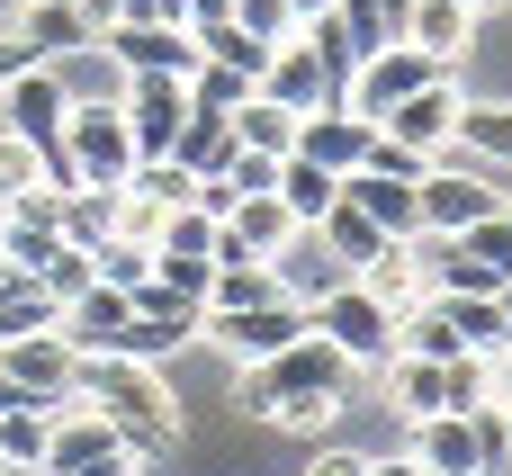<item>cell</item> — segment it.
<instances>
[{
    "instance_id": "cell-21",
    "label": "cell",
    "mask_w": 512,
    "mask_h": 476,
    "mask_svg": "<svg viewBox=\"0 0 512 476\" xmlns=\"http://www.w3.org/2000/svg\"><path fill=\"white\" fill-rule=\"evenodd\" d=\"M405 459H414L423 476H477V432H468V414L405 423Z\"/></svg>"
},
{
    "instance_id": "cell-13",
    "label": "cell",
    "mask_w": 512,
    "mask_h": 476,
    "mask_svg": "<svg viewBox=\"0 0 512 476\" xmlns=\"http://www.w3.org/2000/svg\"><path fill=\"white\" fill-rule=\"evenodd\" d=\"M63 117H72V99H63V81H54V63H27L9 90H0V126L9 135H27V144H63Z\"/></svg>"
},
{
    "instance_id": "cell-28",
    "label": "cell",
    "mask_w": 512,
    "mask_h": 476,
    "mask_svg": "<svg viewBox=\"0 0 512 476\" xmlns=\"http://www.w3.org/2000/svg\"><path fill=\"white\" fill-rule=\"evenodd\" d=\"M18 36L36 45V63H54V54L90 45V27H81V9H72V0H27V9H18Z\"/></svg>"
},
{
    "instance_id": "cell-45",
    "label": "cell",
    "mask_w": 512,
    "mask_h": 476,
    "mask_svg": "<svg viewBox=\"0 0 512 476\" xmlns=\"http://www.w3.org/2000/svg\"><path fill=\"white\" fill-rule=\"evenodd\" d=\"M72 9H81V27H90V36H108V27H117V18H126V9H117V0H72Z\"/></svg>"
},
{
    "instance_id": "cell-11",
    "label": "cell",
    "mask_w": 512,
    "mask_h": 476,
    "mask_svg": "<svg viewBox=\"0 0 512 476\" xmlns=\"http://www.w3.org/2000/svg\"><path fill=\"white\" fill-rule=\"evenodd\" d=\"M261 99H279L288 117H315V108H342V90H333V72H324V54L306 45V36H288L270 63H261V81H252Z\"/></svg>"
},
{
    "instance_id": "cell-56",
    "label": "cell",
    "mask_w": 512,
    "mask_h": 476,
    "mask_svg": "<svg viewBox=\"0 0 512 476\" xmlns=\"http://www.w3.org/2000/svg\"><path fill=\"white\" fill-rule=\"evenodd\" d=\"M468 9H477V18H486V0H468Z\"/></svg>"
},
{
    "instance_id": "cell-43",
    "label": "cell",
    "mask_w": 512,
    "mask_h": 476,
    "mask_svg": "<svg viewBox=\"0 0 512 476\" xmlns=\"http://www.w3.org/2000/svg\"><path fill=\"white\" fill-rule=\"evenodd\" d=\"M234 27H252L261 45H288L297 36V9L288 0H234Z\"/></svg>"
},
{
    "instance_id": "cell-55",
    "label": "cell",
    "mask_w": 512,
    "mask_h": 476,
    "mask_svg": "<svg viewBox=\"0 0 512 476\" xmlns=\"http://www.w3.org/2000/svg\"><path fill=\"white\" fill-rule=\"evenodd\" d=\"M504 432H512V396H504Z\"/></svg>"
},
{
    "instance_id": "cell-23",
    "label": "cell",
    "mask_w": 512,
    "mask_h": 476,
    "mask_svg": "<svg viewBox=\"0 0 512 476\" xmlns=\"http://www.w3.org/2000/svg\"><path fill=\"white\" fill-rule=\"evenodd\" d=\"M54 81H63V99L81 108V99H126V63L90 36V45H72V54H54Z\"/></svg>"
},
{
    "instance_id": "cell-50",
    "label": "cell",
    "mask_w": 512,
    "mask_h": 476,
    "mask_svg": "<svg viewBox=\"0 0 512 476\" xmlns=\"http://www.w3.org/2000/svg\"><path fill=\"white\" fill-rule=\"evenodd\" d=\"M9 405H27V396H18V387H9V378H0V414H9Z\"/></svg>"
},
{
    "instance_id": "cell-39",
    "label": "cell",
    "mask_w": 512,
    "mask_h": 476,
    "mask_svg": "<svg viewBox=\"0 0 512 476\" xmlns=\"http://www.w3.org/2000/svg\"><path fill=\"white\" fill-rule=\"evenodd\" d=\"M54 252H63V234H54V225H18V216H0V261H9V270H27V279H36Z\"/></svg>"
},
{
    "instance_id": "cell-29",
    "label": "cell",
    "mask_w": 512,
    "mask_h": 476,
    "mask_svg": "<svg viewBox=\"0 0 512 476\" xmlns=\"http://www.w3.org/2000/svg\"><path fill=\"white\" fill-rule=\"evenodd\" d=\"M63 306L45 297V279H27V270H9L0 261V342H18V333H45Z\"/></svg>"
},
{
    "instance_id": "cell-36",
    "label": "cell",
    "mask_w": 512,
    "mask_h": 476,
    "mask_svg": "<svg viewBox=\"0 0 512 476\" xmlns=\"http://www.w3.org/2000/svg\"><path fill=\"white\" fill-rule=\"evenodd\" d=\"M126 189H135V198H153L162 216H171V207H198V171H180L171 153H162V162H135V171H126Z\"/></svg>"
},
{
    "instance_id": "cell-44",
    "label": "cell",
    "mask_w": 512,
    "mask_h": 476,
    "mask_svg": "<svg viewBox=\"0 0 512 476\" xmlns=\"http://www.w3.org/2000/svg\"><path fill=\"white\" fill-rule=\"evenodd\" d=\"M27 63H36V45H27V36H18V27H0V90H9V81H18V72H27Z\"/></svg>"
},
{
    "instance_id": "cell-54",
    "label": "cell",
    "mask_w": 512,
    "mask_h": 476,
    "mask_svg": "<svg viewBox=\"0 0 512 476\" xmlns=\"http://www.w3.org/2000/svg\"><path fill=\"white\" fill-rule=\"evenodd\" d=\"M378 9H387V18H405V0H378Z\"/></svg>"
},
{
    "instance_id": "cell-40",
    "label": "cell",
    "mask_w": 512,
    "mask_h": 476,
    "mask_svg": "<svg viewBox=\"0 0 512 476\" xmlns=\"http://www.w3.org/2000/svg\"><path fill=\"white\" fill-rule=\"evenodd\" d=\"M243 99H252L243 72H225V63H198V72H189V108H225V117H234Z\"/></svg>"
},
{
    "instance_id": "cell-3",
    "label": "cell",
    "mask_w": 512,
    "mask_h": 476,
    "mask_svg": "<svg viewBox=\"0 0 512 476\" xmlns=\"http://www.w3.org/2000/svg\"><path fill=\"white\" fill-rule=\"evenodd\" d=\"M315 324H306V306H288V297H270V306H234V315H198V351H216L225 369H261V360H279L288 342H306Z\"/></svg>"
},
{
    "instance_id": "cell-10",
    "label": "cell",
    "mask_w": 512,
    "mask_h": 476,
    "mask_svg": "<svg viewBox=\"0 0 512 476\" xmlns=\"http://www.w3.org/2000/svg\"><path fill=\"white\" fill-rule=\"evenodd\" d=\"M72 369H81V351L45 324V333H18V342H0V378L18 387V396H36V405H63L72 396Z\"/></svg>"
},
{
    "instance_id": "cell-49",
    "label": "cell",
    "mask_w": 512,
    "mask_h": 476,
    "mask_svg": "<svg viewBox=\"0 0 512 476\" xmlns=\"http://www.w3.org/2000/svg\"><path fill=\"white\" fill-rule=\"evenodd\" d=\"M288 9H297V27H306V18H324V9H342V0H288Z\"/></svg>"
},
{
    "instance_id": "cell-5",
    "label": "cell",
    "mask_w": 512,
    "mask_h": 476,
    "mask_svg": "<svg viewBox=\"0 0 512 476\" xmlns=\"http://www.w3.org/2000/svg\"><path fill=\"white\" fill-rule=\"evenodd\" d=\"M414 198H423V234H468V225H486V216L504 207V180L477 171V162H459V153H441V162L414 180Z\"/></svg>"
},
{
    "instance_id": "cell-31",
    "label": "cell",
    "mask_w": 512,
    "mask_h": 476,
    "mask_svg": "<svg viewBox=\"0 0 512 476\" xmlns=\"http://www.w3.org/2000/svg\"><path fill=\"white\" fill-rule=\"evenodd\" d=\"M270 297H279L270 261H216V279H207V315H234V306H270Z\"/></svg>"
},
{
    "instance_id": "cell-42",
    "label": "cell",
    "mask_w": 512,
    "mask_h": 476,
    "mask_svg": "<svg viewBox=\"0 0 512 476\" xmlns=\"http://www.w3.org/2000/svg\"><path fill=\"white\" fill-rule=\"evenodd\" d=\"M459 243H468V252H477V261H486V270H495V279H512V216H504V207H495V216H486V225H468V234H459Z\"/></svg>"
},
{
    "instance_id": "cell-33",
    "label": "cell",
    "mask_w": 512,
    "mask_h": 476,
    "mask_svg": "<svg viewBox=\"0 0 512 476\" xmlns=\"http://www.w3.org/2000/svg\"><path fill=\"white\" fill-rule=\"evenodd\" d=\"M117 234V189H63V243L99 252Z\"/></svg>"
},
{
    "instance_id": "cell-46",
    "label": "cell",
    "mask_w": 512,
    "mask_h": 476,
    "mask_svg": "<svg viewBox=\"0 0 512 476\" xmlns=\"http://www.w3.org/2000/svg\"><path fill=\"white\" fill-rule=\"evenodd\" d=\"M369 476H423V468H414V459H405V441H396V450H369Z\"/></svg>"
},
{
    "instance_id": "cell-8",
    "label": "cell",
    "mask_w": 512,
    "mask_h": 476,
    "mask_svg": "<svg viewBox=\"0 0 512 476\" xmlns=\"http://www.w3.org/2000/svg\"><path fill=\"white\" fill-rule=\"evenodd\" d=\"M432 72H441V63H432V54H423V45H405V36H396V45H378V54H369V63H360V72H351V90H342V108H351V117H369V126H378V117H387V108H396V99H405V90H423V81H432Z\"/></svg>"
},
{
    "instance_id": "cell-14",
    "label": "cell",
    "mask_w": 512,
    "mask_h": 476,
    "mask_svg": "<svg viewBox=\"0 0 512 476\" xmlns=\"http://www.w3.org/2000/svg\"><path fill=\"white\" fill-rule=\"evenodd\" d=\"M477 27H486V18H477L468 0H405V18H396V36L423 45L441 72H459V63L477 54Z\"/></svg>"
},
{
    "instance_id": "cell-32",
    "label": "cell",
    "mask_w": 512,
    "mask_h": 476,
    "mask_svg": "<svg viewBox=\"0 0 512 476\" xmlns=\"http://www.w3.org/2000/svg\"><path fill=\"white\" fill-rule=\"evenodd\" d=\"M441 315L459 324V342H468V351H486V360H504V351H512V324H504V306H495V297H441Z\"/></svg>"
},
{
    "instance_id": "cell-41",
    "label": "cell",
    "mask_w": 512,
    "mask_h": 476,
    "mask_svg": "<svg viewBox=\"0 0 512 476\" xmlns=\"http://www.w3.org/2000/svg\"><path fill=\"white\" fill-rule=\"evenodd\" d=\"M36 279H45V297H54V306H72L81 288H99V270H90V252H81V243H63V252H54Z\"/></svg>"
},
{
    "instance_id": "cell-51",
    "label": "cell",
    "mask_w": 512,
    "mask_h": 476,
    "mask_svg": "<svg viewBox=\"0 0 512 476\" xmlns=\"http://www.w3.org/2000/svg\"><path fill=\"white\" fill-rule=\"evenodd\" d=\"M18 9H27V0H0V27H18Z\"/></svg>"
},
{
    "instance_id": "cell-12",
    "label": "cell",
    "mask_w": 512,
    "mask_h": 476,
    "mask_svg": "<svg viewBox=\"0 0 512 476\" xmlns=\"http://www.w3.org/2000/svg\"><path fill=\"white\" fill-rule=\"evenodd\" d=\"M288 234H297V216L279 207V189H252V198H234V216L216 225V261H279Z\"/></svg>"
},
{
    "instance_id": "cell-34",
    "label": "cell",
    "mask_w": 512,
    "mask_h": 476,
    "mask_svg": "<svg viewBox=\"0 0 512 476\" xmlns=\"http://www.w3.org/2000/svg\"><path fill=\"white\" fill-rule=\"evenodd\" d=\"M153 252L162 261H216V216L207 207H171L162 234H153Z\"/></svg>"
},
{
    "instance_id": "cell-52",
    "label": "cell",
    "mask_w": 512,
    "mask_h": 476,
    "mask_svg": "<svg viewBox=\"0 0 512 476\" xmlns=\"http://www.w3.org/2000/svg\"><path fill=\"white\" fill-rule=\"evenodd\" d=\"M126 476H162V459H135V468H126Z\"/></svg>"
},
{
    "instance_id": "cell-4",
    "label": "cell",
    "mask_w": 512,
    "mask_h": 476,
    "mask_svg": "<svg viewBox=\"0 0 512 476\" xmlns=\"http://www.w3.org/2000/svg\"><path fill=\"white\" fill-rule=\"evenodd\" d=\"M306 324H315V333H324V342H333L360 378H378V369L396 360V315H387L360 279H351V288H333L324 306H306Z\"/></svg>"
},
{
    "instance_id": "cell-17",
    "label": "cell",
    "mask_w": 512,
    "mask_h": 476,
    "mask_svg": "<svg viewBox=\"0 0 512 476\" xmlns=\"http://www.w3.org/2000/svg\"><path fill=\"white\" fill-rule=\"evenodd\" d=\"M369 144H378V126L351 117V108H315V117H297V153L324 162V171H342V180L369 162Z\"/></svg>"
},
{
    "instance_id": "cell-27",
    "label": "cell",
    "mask_w": 512,
    "mask_h": 476,
    "mask_svg": "<svg viewBox=\"0 0 512 476\" xmlns=\"http://www.w3.org/2000/svg\"><path fill=\"white\" fill-rule=\"evenodd\" d=\"M360 288H369L387 315H405V306H423V297H432V288H423V270H414V243H387V252L360 270Z\"/></svg>"
},
{
    "instance_id": "cell-22",
    "label": "cell",
    "mask_w": 512,
    "mask_h": 476,
    "mask_svg": "<svg viewBox=\"0 0 512 476\" xmlns=\"http://www.w3.org/2000/svg\"><path fill=\"white\" fill-rule=\"evenodd\" d=\"M378 378H387V405H396V423H432V414H450V369H441V360H414V351H396Z\"/></svg>"
},
{
    "instance_id": "cell-15",
    "label": "cell",
    "mask_w": 512,
    "mask_h": 476,
    "mask_svg": "<svg viewBox=\"0 0 512 476\" xmlns=\"http://www.w3.org/2000/svg\"><path fill=\"white\" fill-rule=\"evenodd\" d=\"M108 450H126V441H117V423H108L99 405L63 396V405H54V432H45V476H81L90 459H108Z\"/></svg>"
},
{
    "instance_id": "cell-30",
    "label": "cell",
    "mask_w": 512,
    "mask_h": 476,
    "mask_svg": "<svg viewBox=\"0 0 512 476\" xmlns=\"http://www.w3.org/2000/svg\"><path fill=\"white\" fill-rule=\"evenodd\" d=\"M234 144H243V153H279V162H288V153H297V117H288L279 99H261V90H252V99L234 108Z\"/></svg>"
},
{
    "instance_id": "cell-35",
    "label": "cell",
    "mask_w": 512,
    "mask_h": 476,
    "mask_svg": "<svg viewBox=\"0 0 512 476\" xmlns=\"http://www.w3.org/2000/svg\"><path fill=\"white\" fill-rule=\"evenodd\" d=\"M45 432H54V405H9L0 414V459H18V468H45Z\"/></svg>"
},
{
    "instance_id": "cell-26",
    "label": "cell",
    "mask_w": 512,
    "mask_h": 476,
    "mask_svg": "<svg viewBox=\"0 0 512 476\" xmlns=\"http://www.w3.org/2000/svg\"><path fill=\"white\" fill-rule=\"evenodd\" d=\"M315 234H324V243H333V261H342V270H351V279H360V270H369V261H378V252H387V234H378V225H369V216H360V207H351V198H333V207H324V225H315Z\"/></svg>"
},
{
    "instance_id": "cell-19",
    "label": "cell",
    "mask_w": 512,
    "mask_h": 476,
    "mask_svg": "<svg viewBox=\"0 0 512 476\" xmlns=\"http://www.w3.org/2000/svg\"><path fill=\"white\" fill-rule=\"evenodd\" d=\"M342 198L387 234V243H414L423 234V198H414V180H387V171H351L342 180Z\"/></svg>"
},
{
    "instance_id": "cell-18",
    "label": "cell",
    "mask_w": 512,
    "mask_h": 476,
    "mask_svg": "<svg viewBox=\"0 0 512 476\" xmlns=\"http://www.w3.org/2000/svg\"><path fill=\"white\" fill-rule=\"evenodd\" d=\"M126 315H135V297H117V288H81V297L54 315V333H63L81 360H99V351H126Z\"/></svg>"
},
{
    "instance_id": "cell-7",
    "label": "cell",
    "mask_w": 512,
    "mask_h": 476,
    "mask_svg": "<svg viewBox=\"0 0 512 476\" xmlns=\"http://www.w3.org/2000/svg\"><path fill=\"white\" fill-rule=\"evenodd\" d=\"M126 135H135V162H162L189 126V81H162V72H126Z\"/></svg>"
},
{
    "instance_id": "cell-38",
    "label": "cell",
    "mask_w": 512,
    "mask_h": 476,
    "mask_svg": "<svg viewBox=\"0 0 512 476\" xmlns=\"http://www.w3.org/2000/svg\"><path fill=\"white\" fill-rule=\"evenodd\" d=\"M90 270H99V288H117V297H135V288L153 279V252H144V243H126V234H108V243L90 252Z\"/></svg>"
},
{
    "instance_id": "cell-9",
    "label": "cell",
    "mask_w": 512,
    "mask_h": 476,
    "mask_svg": "<svg viewBox=\"0 0 512 476\" xmlns=\"http://www.w3.org/2000/svg\"><path fill=\"white\" fill-rule=\"evenodd\" d=\"M99 45H108L126 72H162V81H189V72L207 63V54H198V36H189V27H162V18H117Z\"/></svg>"
},
{
    "instance_id": "cell-37",
    "label": "cell",
    "mask_w": 512,
    "mask_h": 476,
    "mask_svg": "<svg viewBox=\"0 0 512 476\" xmlns=\"http://www.w3.org/2000/svg\"><path fill=\"white\" fill-rule=\"evenodd\" d=\"M45 180H54V153L0 126V198H18V189H45ZM54 189H63V180H54Z\"/></svg>"
},
{
    "instance_id": "cell-1",
    "label": "cell",
    "mask_w": 512,
    "mask_h": 476,
    "mask_svg": "<svg viewBox=\"0 0 512 476\" xmlns=\"http://www.w3.org/2000/svg\"><path fill=\"white\" fill-rule=\"evenodd\" d=\"M72 396H81V405H99V414L117 423V441H126V450H144V459H171V450L189 441V396H180V378H171V369H153V360L99 351V360H81V369H72Z\"/></svg>"
},
{
    "instance_id": "cell-20",
    "label": "cell",
    "mask_w": 512,
    "mask_h": 476,
    "mask_svg": "<svg viewBox=\"0 0 512 476\" xmlns=\"http://www.w3.org/2000/svg\"><path fill=\"white\" fill-rule=\"evenodd\" d=\"M450 153H459V162H477V171H495V180H512V99H477V90H468Z\"/></svg>"
},
{
    "instance_id": "cell-2",
    "label": "cell",
    "mask_w": 512,
    "mask_h": 476,
    "mask_svg": "<svg viewBox=\"0 0 512 476\" xmlns=\"http://www.w3.org/2000/svg\"><path fill=\"white\" fill-rule=\"evenodd\" d=\"M135 171V135H126V108L117 99H81L63 117V144H54V180L63 189H126Z\"/></svg>"
},
{
    "instance_id": "cell-53",
    "label": "cell",
    "mask_w": 512,
    "mask_h": 476,
    "mask_svg": "<svg viewBox=\"0 0 512 476\" xmlns=\"http://www.w3.org/2000/svg\"><path fill=\"white\" fill-rule=\"evenodd\" d=\"M495 306H504V324H512V279H504V288H495Z\"/></svg>"
},
{
    "instance_id": "cell-47",
    "label": "cell",
    "mask_w": 512,
    "mask_h": 476,
    "mask_svg": "<svg viewBox=\"0 0 512 476\" xmlns=\"http://www.w3.org/2000/svg\"><path fill=\"white\" fill-rule=\"evenodd\" d=\"M135 18H162V27H189V0H144Z\"/></svg>"
},
{
    "instance_id": "cell-16",
    "label": "cell",
    "mask_w": 512,
    "mask_h": 476,
    "mask_svg": "<svg viewBox=\"0 0 512 476\" xmlns=\"http://www.w3.org/2000/svg\"><path fill=\"white\" fill-rule=\"evenodd\" d=\"M270 279H279V297H288V306H324L333 288H351V270L333 261V243H324L315 225H297V234H288V252L270 261Z\"/></svg>"
},
{
    "instance_id": "cell-6",
    "label": "cell",
    "mask_w": 512,
    "mask_h": 476,
    "mask_svg": "<svg viewBox=\"0 0 512 476\" xmlns=\"http://www.w3.org/2000/svg\"><path fill=\"white\" fill-rule=\"evenodd\" d=\"M459 108H468V81H459V72H432L423 90H405V99L378 117V135H396V144H414L423 162H441L450 135H459Z\"/></svg>"
},
{
    "instance_id": "cell-25",
    "label": "cell",
    "mask_w": 512,
    "mask_h": 476,
    "mask_svg": "<svg viewBox=\"0 0 512 476\" xmlns=\"http://www.w3.org/2000/svg\"><path fill=\"white\" fill-rule=\"evenodd\" d=\"M342 198V171H324V162H306V153H288L279 162V207L297 216V225H324V207Z\"/></svg>"
},
{
    "instance_id": "cell-24",
    "label": "cell",
    "mask_w": 512,
    "mask_h": 476,
    "mask_svg": "<svg viewBox=\"0 0 512 476\" xmlns=\"http://www.w3.org/2000/svg\"><path fill=\"white\" fill-rule=\"evenodd\" d=\"M234 153H243V144H234V117H225V108H189V126H180V144H171V162H180V171H198V180H216Z\"/></svg>"
},
{
    "instance_id": "cell-57",
    "label": "cell",
    "mask_w": 512,
    "mask_h": 476,
    "mask_svg": "<svg viewBox=\"0 0 512 476\" xmlns=\"http://www.w3.org/2000/svg\"><path fill=\"white\" fill-rule=\"evenodd\" d=\"M0 216H9V198H0Z\"/></svg>"
},
{
    "instance_id": "cell-48",
    "label": "cell",
    "mask_w": 512,
    "mask_h": 476,
    "mask_svg": "<svg viewBox=\"0 0 512 476\" xmlns=\"http://www.w3.org/2000/svg\"><path fill=\"white\" fill-rule=\"evenodd\" d=\"M135 459H144V450H108V459H90V468H81V476H126V468H135Z\"/></svg>"
}]
</instances>
